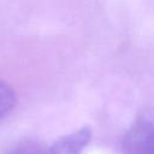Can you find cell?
<instances>
[{
    "label": "cell",
    "instance_id": "cell-1",
    "mask_svg": "<svg viewBox=\"0 0 154 154\" xmlns=\"http://www.w3.org/2000/svg\"><path fill=\"white\" fill-rule=\"evenodd\" d=\"M124 154H153V123L148 117L138 119L123 140Z\"/></svg>",
    "mask_w": 154,
    "mask_h": 154
},
{
    "label": "cell",
    "instance_id": "cell-2",
    "mask_svg": "<svg viewBox=\"0 0 154 154\" xmlns=\"http://www.w3.org/2000/svg\"><path fill=\"white\" fill-rule=\"evenodd\" d=\"M91 138L89 128H82L75 132L65 135L55 141L45 154H81Z\"/></svg>",
    "mask_w": 154,
    "mask_h": 154
},
{
    "label": "cell",
    "instance_id": "cell-3",
    "mask_svg": "<svg viewBox=\"0 0 154 154\" xmlns=\"http://www.w3.org/2000/svg\"><path fill=\"white\" fill-rule=\"evenodd\" d=\"M16 96L11 87L0 79V120L5 118L13 108Z\"/></svg>",
    "mask_w": 154,
    "mask_h": 154
},
{
    "label": "cell",
    "instance_id": "cell-4",
    "mask_svg": "<svg viewBox=\"0 0 154 154\" xmlns=\"http://www.w3.org/2000/svg\"><path fill=\"white\" fill-rule=\"evenodd\" d=\"M45 150L40 144L34 142H22L16 144L8 150V154H45Z\"/></svg>",
    "mask_w": 154,
    "mask_h": 154
}]
</instances>
